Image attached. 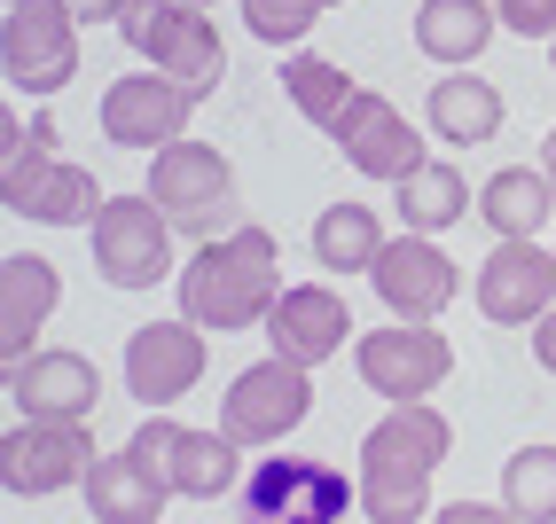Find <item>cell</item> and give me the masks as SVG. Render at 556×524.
Masks as SVG:
<instances>
[{
	"label": "cell",
	"mask_w": 556,
	"mask_h": 524,
	"mask_svg": "<svg viewBox=\"0 0 556 524\" xmlns=\"http://www.w3.org/2000/svg\"><path fill=\"white\" fill-rule=\"evenodd\" d=\"M455 455V423L431 399H407L361 438V516L368 524H424L431 477Z\"/></svg>",
	"instance_id": "obj_1"
},
{
	"label": "cell",
	"mask_w": 556,
	"mask_h": 524,
	"mask_svg": "<svg viewBox=\"0 0 556 524\" xmlns=\"http://www.w3.org/2000/svg\"><path fill=\"white\" fill-rule=\"evenodd\" d=\"M180 321H197L204 336L212 329H251V321H267L275 314V297L290 290L282 282V251L267 228H236V235H219V243H197L189 258H180Z\"/></svg>",
	"instance_id": "obj_2"
},
{
	"label": "cell",
	"mask_w": 556,
	"mask_h": 524,
	"mask_svg": "<svg viewBox=\"0 0 556 524\" xmlns=\"http://www.w3.org/2000/svg\"><path fill=\"white\" fill-rule=\"evenodd\" d=\"M0 204H9L16 219H40V228H94L102 219V180L87 172V165H71V157H55V149L31 133V126H16V110L0 118Z\"/></svg>",
	"instance_id": "obj_3"
},
{
	"label": "cell",
	"mask_w": 556,
	"mask_h": 524,
	"mask_svg": "<svg viewBox=\"0 0 556 524\" xmlns=\"http://www.w3.org/2000/svg\"><path fill=\"white\" fill-rule=\"evenodd\" d=\"M150 204L173 219V235L189 243H219L243 228V204H236V165L219 157L212 141H173L150 157Z\"/></svg>",
	"instance_id": "obj_4"
},
{
	"label": "cell",
	"mask_w": 556,
	"mask_h": 524,
	"mask_svg": "<svg viewBox=\"0 0 556 524\" xmlns=\"http://www.w3.org/2000/svg\"><path fill=\"white\" fill-rule=\"evenodd\" d=\"M236 494H243L236 524H345L361 501V477H338L314 455H258V470Z\"/></svg>",
	"instance_id": "obj_5"
},
{
	"label": "cell",
	"mask_w": 556,
	"mask_h": 524,
	"mask_svg": "<svg viewBox=\"0 0 556 524\" xmlns=\"http://www.w3.org/2000/svg\"><path fill=\"white\" fill-rule=\"evenodd\" d=\"M306 416H314V368L282 360V353L251 360L243 376L219 392V431H228L243 455H267V446H282Z\"/></svg>",
	"instance_id": "obj_6"
},
{
	"label": "cell",
	"mask_w": 556,
	"mask_h": 524,
	"mask_svg": "<svg viewBox=\"0 0 556 524\" xmlns=\"http://www.w3.org/2000/svg\"><path fill=\"white\" fill-rule=\"evenodd\" d=\"M79 31L63 0H0V79L16 94H55L79 71Z\"/></svg>",
	"instance_id": "obj_7"
},
{
	"label": "cell",
	"mask_w": 556,
	"mask_h": 524,
	"mask_svg": "<svg viewBox=\"0 0 556 524\" xmlns=\"http://www.w3.org/2000/svg\"><path fill=\"white\" fill-rule=\"evenodd\" d=\"M173 219L150 204V196H110L102 219H94V267L110 290H157L180 274V258H173Z\"/></svg>",
	"instance_id": "obj_8"
},
{
	"label": "cell",
	"mask_w": 556,
	"mask_h": 524,
	"mask_svg": "<svg viewBox=\"0 0 556 524\" xmlns=\"http://www.w3.org/2000/svg\"><path fill=\"white\" fill-rule=\"evenodd\" d=\"M353 368H361L368 392H384L392 407H407V399H431L455 376V345L431 321H392V329H368L353 345Z\"/></svg>",
	"instance_id": "obj_9"
},
{
	"label": "cell",
	"mask_w": 556,
	"mask_h": 524,
	"mask_svg": "<svg viewBox=\"0 0 556 524\" xmlns=\"http://www.w3.org/2000/svg\"><path fill=\"white\" fill-rule=\"evenodd\" d=\"M94 462L102 455H94L87 423H9V438H0V485L16 501H48L63 485H87Z\"/></svg>",
	"instance_id": "obj_10"
},
{
	"label": "cell",
	"mask_w": 556,
	"mask_h": 524,
	"mask_svg": "<svg viewBox=\"0 0 556 524\" xmlns=\"http://www.w3.org/2000/svg\"><path fill=\"white\" fill-rule=\"evenodd\" d=\"M478 314L494 329H533L556 314V243H494L478 267Z\"/></svg>",
	"instance_id": "obj_11"
},
{
	"label": "cell",
	"mask_w": 556,
	"mask_h": 524,
	"mask_svg": "<svg viewBox=\"0 0 556 524\" xmlns=\"http://www.w3.org/2000/svg\"><path fill=\"white\" fill-rule=\"evenodd\" d=\"M189 110H197V94L180 87V79H165V71H134V79H110V94H102V133H110V149H173L180 133H189Z\"/></svg>",
	"instance_id": "obj_12"
},
{
	"label": "cell",
	"mask_w": 556,
	"mask_h": 524,
	"mask_svg": "<svg viewBox=\"0 0 556 524\" xmlns=\"http://www.w3.org/2000/svg\"><path fill=\"white\" fill-rule=\"evenodd\" d=\"M204 384V329L197 321H141L126 336V392L141 407H173Z\"/></svg>",
	"instance_id": "obj_13"
},
{
	"label": "cell",
	"mask_w": 556,
	"mask_h": 524,
	"mask_svg": "<svg viewBox=\"0 0 556 524\" xmlns=\"http://www.w3.org/2000/svg\"><path fill=\"white\" fill-rule=\"evenodd\" d=\"M368 282H377L392 321H439L455 306V258L431 235H392L377 251V267H368Z\"/></svg>",
	"instance_id": "obj_14"
},
{
	"label": "cell",
	"mask_w": 556,
	"mask_h": 524,
	"mask_svg": "<svg viewBox=\"0 0 556 524\" xmlns=\"http://www.w3.org/2000/svg\"><path fill=\"white\" fill-rule=\"evenodd\" d=\"M329 141L345 149V165H353V172H368V180H392V189H400L407 172H424V165H431L424 133L407 126L384 94H368V87L353 94V110L338 118V133H329Z\"/></svg>",
	"instance_id": "obj_15"
},
{
	"label": "cell",
	"mask_w": 556,
	"mask_h": 524,
	"mask_svg": "<svg viewBox=\"0 0 556 524\" xmlns=\"http://www.w3.org/2000/svg\"><path fill=\"white\" fill-rule=\"evenodd\" d=\"M353 345V306L329 282H290L267 314V353L299 360V368H321L329 353Z\"/></svg>",
	"instance_id": "obj_16"
},
{
	"label": "cell",
	"mask_w": 556,
	"mask_h": 524,
	"mask_svg": "<svg viewBox=\"0 0 556 524\" xmlns=\"http://www.w3.org/2000/svg\"><path fill=\"white\" fill-rule=\"evenodd\" d=\"M55 297H63L55 258H40V251H9L0 258V376L40 353V329L55 314Z\"/></svg>",
	"instance_id": "obj_17"
},
{
	"label": "cell",
	"mask_w": 556,
	"mask_h": 524,
	"mask_svg": "<svg viewBox=\"0 0 556 524\" xmlns=\"http://www.w3.org/2000/svg\"><path fill=\"white\" fill-rule=\"evenodd\" d=\"M9 399L24 423H87L102 399V368L87 353H31L24 368H9Z\"/></svg>",
	"instance_id": "obj_18"
},
{
	"label": "cell",
	"mask_w": 556,
	"mask_h": 524,
	"mask_svg": "<svg viewBox=\"0 0 556 524\" xmlns=\"http://www.w3.org/2000/svg\"><path fill=\"white\" fill-rule=\"evenodd\" d=\"M548 212H556V189H548L541 165H502L486 189H478V219L494 228V243H541Z\"/></svg>",
	"instance_id": "obj_19"
},
{
	"label": "cell",
	"mask_w": 556,
	"mask_h": 524,
	"mask_svg": "<svg viewBox=\"0 0 556 524\" xmlns=\"http://www.w3.org/2000/svg\"><path fill=\"white\" fill-rule=\"evenodd\" d=\"M494 31H502V9H494V0H424V9H416V48H424L431 63H447V71L478 63Z\"/></svg>",
	"instance_id": "obj_20"
},
{
	"label": "cell",
	"mask_w": 556,
	"mask_h": 524,
	"mask_svg": "<svg viewBox=\"0 0 556 524\" xmlns=\"http://www.w3.org/2000/svg\"><path fill=\"white\" fill-rule=\"evenodd\" d=\"M424 126L431 141H447V149H478V141H494L502 133V87L494 79H431V102H424Z\"/></svg>",
	"instance_id": "obj_21"
},
{
	"label": "cell",
	"mask_w": 556,
	"mask_h": 524,
	"mask_svg": "<svg viewBox=\"0 0 556 524\" xmlns=\"http://www.w3.org/2000/svg\"><path fill=\"white\" fill-rule=\"evenodd\" d=\"M150 71H165V79H180L197 102L228 79V40H219V24L204 16V9H189L180 0V16H173V31H165V48H157V63Z\"/></svg>",
	"instance_id": "obj_22"
},
{
	"label": "cell",
	"mask_w": 556,
	"mask_h": 524,
	"mask_svg": "<svg viewBox=\"0 0 556 524\" xmlns=\"http://www.w3.org/2000/svg\"><path fill=\"white\" fill-rule=\"evenodd\" d=\"M165 485L141 470L134 455H102L94 470H87V509H94V524H157L165 516Z\"/></svg>",
	"instance_id": "obj_23"
},
{
	"label": "cell",
	"mask_w": 556,
	"mask_h": 524,
	"mask_svg": "<svg viewBox=\"0 0 556 524\" xmlns=\"http://www.w3.org/2000/svg\"><path fill=\"white\" fill-rule=\"evenodd\" d=\"M392 212L407 219V235H439V228H455L463 212H478V189H470L447 157H431L424 172L400 180V204H392Z\"/></svg>",
	"instance_id": "obj_24"
},
{
	"label": "cell",
	"mask_w": 556,
	"mask_h": 524,
	"mask_svg": "<svg viewBox=\"0 0 556 524\" xmlns=\"http://www.w3.org/2000/svg\"><path fill=\"white\" fill-rule=\"evenodd\" d=\"M228 485H243V446L228 431H180V446H173V494L180 501H219Z\"/></svg>",
	"instance_id": "obj_25"
},
{
	"label": "cell",
	"mask_w": 556,
	"mask_h": 524,
	"mask_svg": "<svg viewBox=\"0 0 556 524\" xmlns=\"http://www.w3.org/2000/svg\"><path fill=\"white\" fill-rule=\"evenodd\" d=\"M282 94H290V110H299L306 126H321V133H338V118L353 110V71L345 63H329V55H290L282 63Z\"/></svg>",
	"instance_id": "obj_26"
},
{
	"label": "cell",
	"mask_w": 556,
	"mask_h": 524,
	"mask_svg": "<svg viewBox=\"0 0 556 524\" xmlns=\"http://www.w3.org/2000/svg\"><path fill=\"white\" fill-rule=\"evenodd\" d=\"M377 251H384V228H377V212H368V204H329L314 219V267L368 274V267H377Z\"/></svg>",
	"instance_id": "obj_27"
},
{
	"label": "cell",
	"mask_w": 556,
	"mask_h": 524,
	"mask_svg": "<svg viewBox=\"0 0 556 524\" xmlns=\"http://www.w3.org/2000/svg\"><path fill=\"white\" fill-rule=\"evenodd\" d=\"M502 509L526 524H556V446H517L502 462Z\"/></svg>",
	"instance_id": "obj_28"
},
{
	"label": "cell",
	"mask_w": 556,
	"mask_h": 524,
	"mask_svg": "<svg viewBox=\"0 0 556 524\" xmlns=\"http://www.w3.org/2000/svg\"><path fill=\"white\" fill-rule=\"evenodd\" d=\"M321 16H329L321 0H243V24H251L258 48H299Z\"/></svg>",
	"instance_id": "obj_29"
},
{
	"label": "cell",
	"mask_w": 556,
	"mask_h": 524,
	"mask_svg": "<svg viewBox=\"0 0 556 524\" xmlns=\"http://www.w3.org/2000/svg\"><path fill=\"white\" fill-rule=\"evenodd\" d=\"M173 16H180V0H126V16H118V40H126L141 63H157V48H165Z\"/></svg>",
	"instance_id": "obj_30"
},
{
	"label": "cell",
	"mask_w": 556,
	"mask_h": 524,
	"mask_svg": "<svg viewBox=\"0 0 556 524\" xmlns=\"http://www.w3.org/2000/svg\"><path fill=\"white\" fill-rule=\"evenodd\" d=\"M180 431H189V423H173L165 407H157V416H150V423H141V431L126 438V455H134L141 470H150V477L165 485V494H173V446H180Z\"/></svg>",
	"instance_id": "obj_31"
},
{
	"label": "cell",
	"mask_w": 556,
	"mask_h": 524,
	"mask_svg": "<svg viewBox=\"0 0 556 524\" xmlns=\"http://www.w3.org/2000/svg\"><path fill=\"white\" fill-rule=\"evenodd\" d=\"M502 9V31L517 40H556V0H494Z\"/></svg>",
	"instance_id": "obj_32"
},
{
	"label": "cell",
	"mask_w": 556,
	"mask_h": 524,
	"mask_svg": "<svg viewBox=\"0 0 556 524\" xmlns=\"http://www.w3.org/2000/svg\"><path fill=\"white\" fill-rule=\"evenodd\" d=\"M431 524H526V516L502 501H447V509H431Z\"/></svg>",
	"instance_id": "obj_33"
},
{
	"label": "cell",
	"mask_w": 556,
	"mask_h": 524,
	"mask_svg": "<svg viewBox=\"0 0 556 524\" xmlns=\"http://www.w3.org/2000/svg\"><path fill=\"white\" fill-rule=\"evenodd\" d=\"M63 9L79 16V24H118V16H126V0H63Z\"/></svg>",
	"instance_id": "obj_34"
},
{
	"label": "cell",
	"mask_w": 556,
	"mask_h": 524,
	"mask_svg": "<svg viewBox=\"0 0 556 524\" xmlns=\"http://www.w3.org/2000/svg\"><path fill=\"white\" fill-rule=\"evenodd\" d=\"M533 360L556 376V314H548V321H533Z\"/></svg>",
	"instance_id": "obj_35"
},
{
	"label": "cell",
	"mask_w": 556,
	"mask_h": 524,
	"mask_svg": "<svg viewBox=\"0 0 556 524\" xmlns=\"http://www.w3.org/2000/svg\"><path fill=\"white\" fill-rule=\"evenodd\" d=\"M541 172H548V189H556V126H548V141H541Z\"/></svg>",
	"instance_id": "obj_36"
},
{
	"label": "cell",
	"mask_w": 556,
	"mask_h": 524,
	"mask_svg": "<svg viewBox=\"0 0 556 524\" xmlns=\"http://www.w3.org/2000/svg\"><path fill=\"white\" fill-rule=\"evenodd\" d=\"M548 71H556V40H548Z\"/></svg>",
	"instance_id": "obj_37"
},
{
	"label": "cell",
	"mask_w": 556,
	"mask_h": 524,
	"mask_svg": "<svg viewBox=\"0 0 556 524\" xmlns=\"http://www.w3.org/2000/svg\"><path fill=\"white\" fill-rule=\"evenodd\" d=\"M189 9H212V0H189Z\"/></svg>",
	"instance_id": "obj_38"
},
{
	"label": "cell",
	"mask_w": 556,
	"mask_h": 524,
	"mask_svg": "<svg viewBox=\"0 0 556 524\" xmlns=\"http://www.w3.org/2000/svg\"><path fill=\"white\" fill-rule=\"evenodd\" d=\"M321 9H338V0H321Z\"/></svg>",
	"instance_id": "obj_39"
}]
</instances>
